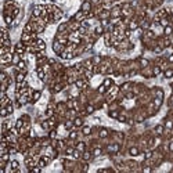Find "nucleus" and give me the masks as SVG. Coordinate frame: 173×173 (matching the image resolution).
Masks as SVG:
<instances>
[{"instance_id":"obj_1","label":"nucleus","mask_w":173,"mask_h":173,"mask_svg":"<svg viewBox=\"0 0 173 173\" xmlns=\"http://www.w3.org/2000/svg\"><path fill=\"white\" fill-rule=\"evenodd\" d=\"M109 136H111V132L108 127H98L97 129V137L100 140H107Z\"/></svg>"},{"instance_id":"obj_2","label":"nucleus","mask_w":173,"mask_h":173,"mask_svg":"<svg viewBox=\"0 0 173 173\" xmlns=\"http://www.w3.org/2000/svg\"><path fill=\"white\" fill-rule=\"evenodd\" d=\"M13 49H14V51H15V53L21 54V56H22V58L25 60V54H26V44H24V43L20 40V42H18V43L15 44V46L13 47Z\"/></svg>"},{"instance_id":"obj_3","label":"nucleus","mask_w":173,"mask_h":173,"mask_svg":"<svg viewBox=\"0 0 173 173\" xmlns=\"http://www.w3.org/2000/svg\"><path fill=\"white\" fill-rule=\"evenodd\" d=\"M93 7H94V6H93V3L90 2V0H83L82 4H80V10L86 14V17H87V14L93 10Z\"/></svg>"},{"instance_id":"obj_4","label":"nucleus","mask_w":173,"mask_h":173,"mask_svg":"<svg viewBox=\"0 0 173 173\" xmlns=\"http://www.w3.org/2000/svg\"><path fill=\"white\" fill-rule=\"evenodd\" d=\"M64 50H65V46H64V44H61V43H60L57 39H54V42H53V51L56 53L57 56H60V54H61Z\"/></svg>"},{"instance_id":"obj_5","label":"nucleus","mask_w":173,"mask_h":173,"mask_svg":"<svg viewBox=\"0 0 173 173\" xmlns=\"http://www.w3.org/2000/svg\"><path fill=\"white\" fill-rule=\"evenodd\" d=\"M141 152H143V150H141L139 145H130V147L127 148V154H129L130 157H133V158L134 157H139Z\"/></svg>"},{"instance_id":"obj_6","label":"nucleus","mask_w":173,"mask_h":173,"mask_svg":"<svg viewBox=\"0 0 173 173\" xmlns=\"http://www.w3.org/2000/svg\"><path fill=\"white\" fill-rule=\"evenodd\" d=\"M44 13V4H36L32 8V15L33 17H42Z\"/></svg>"},{"instance_id":"obj_7","label":"nucleus","mask_w":173,"mask_h":173,"mask_svg":"<svg viewBox=\"0 0 173 173\" xmlns=\"http://www.w3.org/2000/svg\"><path fill=\"white\" fill-rule=\"evenodd\" d=\"M51 15V20H53V24L54 22H58L60 20H61L62 17H64V13H62V10L60 8V7H57L56 10H54V13L50 14Z\"/></svg>"},{"instance_id":"obj_8","label":"nucleus","mask_w":173,"mask_h":173,"mask_svg":"<svg viewBox=\"0 0 173 173\" xmlns=\"http://www.w3.org/2000/svg\"><path fill=\"white\" fill-rule=\"evenodd\" d=\"M119 17H122L121 4H115L111 7V18H119Z\"/></svg>"},{"instance_id":"obj_9","label":"nucleus","mask_w":173,"mask_h":173,"mask_svg":"<svg viewBox=\"0 0 173 173\" xmlns=\"http://www.w3.org/2000/svg\"><path fill=\"white\" fill-rule=\"evenodd\" d=\"M139 73H140L141 76H144V78H147V79L154 78V73H152V65L147 67V68H141Z\"/></svg>"},{"instance_id":"obj_10","label":"nucleus","mask_w":173,"mask_h":173,"mask_svg":"<svg viewBox=\"0 0 173 173\" xmlns=\"http://www.w3.org/2000/svg\"><path fill=\"white\" fill-rule=\"evenodd\" d=\"M26 75H28V71H17L15 72V83H20V82H25L26 80Z\"/></svg>"},{"instance_id":"obj_11","label":"nucleus","mask_w":173,"mask_h":173,"mask_svg":"<svg viewBox=\"0 0 173 173\" xmlns=\"http://www.w3.org/2000/svg\"><path fill=\"white\" fill-rule=\"evenodd\" d=\"M152 134L154 136H161L162 137L163 134H165V126L163 125H155L154 126V129H152Z\"/></svg>"},{"instance_id":"obj_12","label":"nucleus","mask_w":173,"mask_h":173,"mask_svg":"<svg viewBox=\"0 0 173 173\" xmlns=\"http://www.w3.org/2000/svg\"><path fill=\"white\" fill-rule=\"evenodd\" d=\"M93 151L92 150H85L83 152H82V158H80V161H85V162H90V161L93 159Z\"/></svg>"},{"instance_id":"obj_13","label":"nucleus","mask_w":173,"mask_h":173,"mask_svg":"<svg viewBox=\"0 0 173 173\" xmlns=\"http://www.w3.org/2000/svg\"><path fill=\"white\" fill-rule=\"evenodd\" d=\"M93 33L96 35V38H100V36H104L105 33V28L103 25H100V22L94 26V29H93Z\"/></svg>"},{"instance_id":"obj_14","label":"nucleus","mask_w":173,"mask_h":173,"mask_svg":"<svg viewBox=\"0 0 173 173\" xmlns=\"http://www.w3.org/2000/svg\"><path fill=\"white\" fill-rule=\"evenodd\" d=\"M14 18L15 17L13 15V14H3V20H4V24H6V26H11L14 25Z\"/></svg>"},{"instance_id":"obj_15","label":"nucleus","mask_w":173,"mask_h":173,"mask_svg":"<svg viewBox=\"0 0 173 173\" xmlns=\"http://www.w3.org/2000/svg\"><path fill=\"white\" fill-rule=\"evenodd\" d=\"M68 26H69V32H72V31H78L79 28H80V22L75 21L73 18H71V20L68 21Z\"/></svg>"},{"instance_id":"obj_16","label":"nucleus","mask_w":173,"mask_h":173,"mask_svg":"<svg viewBox=\"0 0 173 173\" xmlns=\"http://www.w3.org/2000/svg\"><path fill=\"white\" fill-rule=\"evenodd\" d=\"M80 133L83 134V136H92L93 134V127L92 126H89V125H83V126L80 127Z\"/></svg>"},{"instance_id":"obj_17","label":"nucleus","mask_w":173,"mask_h":173,"mask_svg":"<svg viewBox=\"0 0 173 173\" xmlns=\"http://www.w3.org/2000/svg\"><path fill=\"white\" fill-rule=\"evenodd\" d=\"M132 89H133V83H132V82H125V83L121 85V93L125 94V93L130 92Z\"/></svg>"},{"instance_id":"obj_18","label":"nucleus","mask_w":173,"mask_h":173,"mask_svg":"<svg viewBox=\"0 0 173 173\" xmlns=\"http://www.w3.org/2000/svg\"><path fill=\"white\" fill-rule=\"evenodd\" d=\"M127 28H129L130 31H133V32H134V31H137L139 28H140V24H139V21L133 17V18L130 20V22L127 24Z\"/></svg>"},{"instance_id":"obj_19","label":"nucleus","mask_w":173,"mask_h":173,"mask_svg":"<svg viewBox=\"0 0 173 173\" xmlns=\"http://www.w3.org/2000/svg\"><path fill=\"white\" fill-rule=\"evenodd\" d=\"M58 57H61L62 60H72V58H75V53L73 51H68V50H64V51L60 54Z\"/></svg>"},{"instance_id":"obj_20","label":"nucleus","mask_w":173,"mask_h":173,"mask_svg":"<svg viewBox=\"0 0 173 173\" xmlns=\"http://www.w3.org/2000/svg\"><path fill=\"white\" fill-rule=\"evenodd\" d=\"M73 125H75L76 129H80V127L85 125V119H83V116H80V115H76V116L73 118Z\"/></svg>"},{"instance_id":"obj_21","label":"nucleus","mask_w":173,"mask_h":173,"mask_svg":"<svg viewBox=\"0 0 173 173\" xmlns=\"http://www.w3.org/2000/svg\"><path fill=\"white\" fill-rule=\"evenodd\" d=\"M8 103H11V98L7 96V93H2V96H0V107H6Z\"/></svg>"},{"instance_id":"obj_22","label":"nucleus","mask_w":173,"mask_h":173,"mask_svg":"<svg viewBox=\"0 0 173 173\" xmlns=\"http://www.w3.org/2000/svg\"><path fill=\"white\" fill-rule=\"evenodd\" d=\"M72 18H73V20H75V21H78V22H80V24H82V22H83V21L86 20V18H87V17H86V14L83 13V11H82V10H79L78 13L75 14V15L72 17Z\"/></svg>"},{"instance_id":"obj_23","label":"nucleus","mask_w":173,"mask_h":173,"mask_svg":"<svg viewBox=\"0 0 173 173\" xmlns=\"http://www.w3.org/2000/svg\"><path fill=\"white\" fill-rule=\"evenodd\" d=\"M83 107H85V111H86V114H87V115H92L93 112H94L96 109H97V108H96V105L93 104L92 101H89L87 104H85Z\"/></svg>"},{"instance_id":"obj_24","label":"nucleus","mask_w":173,"mask_h":173,"mask_svg":"<svg viewBox=\"0 0 173 173\" xmlns=\"http://www.w3.org/2000/svg\"><path fill=\"white\" fill-rule=\"evenodd\" d=\"M57 33H69L68 22H62V24H60L58 28H57Z\"/></svg>"},{"instance_id":"obj_25","label":"nucleus","mask_w":173,"mask_h":173,"mask_svg":"<svg viewBox=\"0 0 173 173\" xmlns=\"http://www.w3.org/2000/svg\"><path fill=\"white\" fill-rule=\"evenodd\" d=\"M92 151H93V157L94 158H97V157H100V155H103V152H104V148L98 144V145H94V147L92 148Z\"/></svg>"},{"instance_id":"obj_26","label":"nucleus","mask_w":173,"mask_h":173,"mask_svg":"<svg viewBox=\"0 0 173 173\" xmlns=\"http://www.w3.org/2000/svg\"><path fill=\"white\" fill-rule=\"evenodd\" d=\"M40 97H42V92H40V90H33L32 96H31V103L35 104L36 101H39L40 100Z\"/></svg>"},{"instance_id":"obj_27","label":"nucleus","mask_w":173,"mask_h":173,"mask_svg":"<svg viewBox=\"0 0 173 173\" xmlns=\"http://www.w3.org/2000/svg\"><path fill=\"white\" fill-rule=\"evenodd\" d=\"M163 126H165V130H172V129H173V118H170V116L165 118V121H163Z\"/></svg>"},{"instance_id":"obj_28","label":"nucleus","mask_w":173,"mask_h":173,"mask_svg":"<svg viewBox=\"0 0 173 173\" xmlns=\"http://www.w3.org/2000/svg\"><path fill=\"white\" fill-rule=\"evenodd\" d=\"M78 136H79V132H78V129H76V127L68 132V139H69V140L78 141Z\"/></svg>"},{"instance_id":"obj_29","label":"nucleus","mask_w":173,"mask_h":173,"mask_svg":"<svg viewBox=\"0 0 173 173\" xmlns=\"http://www.w3.org/2000/svg\"><path fill=\"white\" fill-rule=\"evenodd\" d=\"M17 69H18V71H28V62H26V60H21L20 62H18V64H17Z\"/></svg>"},{"instance_id":"obj_30","label":"nucleus","mask_w":173,"mask_h":173,"mask_svg":"<svg viewBox=\"0 0 173 173\" xmlns=\"http://www.w3.org/2000/svg\"><path fill=\"white\" fill-rule=\"evenodd\" d=\"M137 62H139V65H140V69H141V68H147V67L151 65V64H150V60L144 58V57H140V58L137 60Z\"/></svg>"},{"instance_id":"obj_31","label":"nucleus","mask_w":173,"mask_h":173,"mask_svg":"<svg viewBox=\"0 0 173 173\" xmlns=\"http://www.w3.org/2000/svg\"><path fill=\"white\" fill-rule=\"evenodd\" d=\"M35 44L39 50H46V42H44L42 38H38V39L35 40Z\"/></svg>"},{"instance_id":"obj_32","label":"nucleus","mask_w":173,"mask_h":173,"mask_svg":"<svg viewBox=\"0 0 173 173\" xmlns=\"http://www.w3.org/2000/svg\"><path fill=\"white\" fill-rule=\"evenodd\" d=\"M143 155H144V159H145V161L152 159V157H154V151H152V148H145V150L143 151Z\"/></svg>"},{"instance_id":"obj_33","label":"nucleus","mask_w":173,"mask_h":173,"mask_svg":"<svg viewBox=\"0 0 173 173\" xmlns=\"http://www.w3.org/2000/svg\"><path fill=\"white\" fill-rule=\"evenodd\" d=\"M119 114H121V109H119V108H116V109H109V111H108V116L111 118V119H118Z\"/></svg>"},{"instance_id":"obj_34","label":"nucleus","mask_w":173,"mask_h":173,"mask_svg":"<svg viewBox=\"0 0 173 173\" xmlns=\"http://www.w3.org/2000/svg\"><path fill=\"white\" fill-rule=\"evenodd\" d=\"M75 148H78L79 151H82V152H83V151L85 150H87V144L85 143V141H80V140H78L75 143Z\"/></svg>"},{"instance_id":"obj_35","label":"nucleus","mask_w":173,"mask_h":173,"mask_svg":"<svg viewBox=\"0 0 173 173\" xmlns=\"http://www.w3.org/2000/svg\"><path fill=\"white\" fill-rule=\"evenodd\" d=\"M112 134H114V140L118 141V143H121V141L125 140V134L122 132H114Z\"/></svg>"},{"instance_id":"obj_36","label":"nucleus","mask_w":173,"mask_h":173,"mask_svg":"<svg viewBox=\"0 0 173 173\" xmlns=\"http://www.w3.org/2000/svg\"><path fill=\"white\" fill-rule=\"evenodd\" d=\"M10 39V33H8V29H7V26H3L2 28V39L0 42H3V40H7Z\"/></svg>"},{"instance_id":"obj_37","label":"nucleus","mask_w":173,"mask_h":173,"mask_svg":"<svg viewBox=\"0 0 173 173\" xmlns=\"http://www.w3.org/2000/svg\"><path fill=\"white\" fill-rule=\"evenodd\" d=\"M103 85H104L107 89H109V87H112V86L115 85V82H114V79H112V78L108 76V78H105L104 80H103Z\"/></svg>"},{"instance_id":"obj_38","label":"nucleus","mask_w":173,"mask_h":173,"mask_svg":"<svg viewBox=\"0 0 173 173\" xmlns=\"http://www.w3.org/2000/svg\"><path fill=\"white\" fill-rule=\"evenodd\" d=\"M129 116H130V115L126 114V112H121V114H119V116H118L116 121H118V122H121V123H126V122H127V118H129Z\"/></svg>"},{"instance_id":"obj_39","label":"nucleus","mask_w":173,"mask_h":173,"mask_svg":"<svg viewBox=\"0 0 173 173\" xmlns=\"http://www.w3.org/2000/svg\"><path fill=\"white\" fill-rule=\"evenodd\" d=\"M163 76H165V79H170L173 78V67H169V68H166L165 71L162 72Z\"/></svg>"},{"instance_id":"obj_40","label":"nucleus","mask_w":173,"mask_h":173,"mask_svg":"<svg viewBox=\"0 0 173 173\" xmlns=\"http://www.w3.org/2000/svg\"><path fill=\"white\" fill-rule=\"evenodd\" d=\"M151 101H152V104L155 105V107L158 108V109H159L161 107H162V103H163V98H159V97H152V100H151Z\"/></svg>"},{"instance_id":"obj_41","label":"nucleus","mask_w":173,"mask_h":173,"mask_svg":"<svg viewBox=\"0 0 173 173\" xmlns=\"http://www.w3.org/2000/svg\"><path fill=\"white\" fill-rule=\"evenodd\" d=\"M162 72H163L162 68H161L158 64H154V65H152V73H154V76H159Z\"/></svg>"},{"instance_id":"obj_42","label":"nucleus","mask_w":173,"mask_h":173,"mask_svg":"<svg viewBox=\"0 0 173 173\" xmlns=\"http://www.w3.org/2000/svg\"><path fill=\"white\" fill-rule=\"evenodd\" d=\"M82 62H83V67H85L86 69H92V71H93V67H94V64H93L92 58H87V60H85V61H82Z\"/></svg>"},{"instance_id":"obj_43","label":"nucleus","mask_w":173,"mask_h":173,"mask_svg":"<svg viewBox=\"0 0 173 173\" xmlns=\"http://www.w3.org/2000/svg\"><path fill=\"white\" fill-rule=\"evenodd\" d=\"M172 33H173V26H172V24L163 28V36H170Z\"/></svg>"},{"instance_id":"obj_44","label":"nucleus","mask_w":173,"mask_h":173,"mask_svg":"<svg viewBox=\"0 0 173 173\" xmlns=\"http://www.w3.org/2000/svg\"><path fill=\"white\" fill-rule=\"evenodd\" d=\"M21 60H22V56L14 51V54H13V65H17V64H18Z\"/></svg>"},{"instance_id":"obj_45","label":"nucleus","mask_w":173,"mask_h":173,"mask_svg":"<svg viewBox=\"0 0 173 173\" xmlns=\"http://www.w3.org/2000/svg\"><path fill=\"white\" fill-rule=\"evenodd\" d=\"M159 25L162 26V28H165V26L170 25V20L168 18V17H163V18H161L159 20Z\"/></svg>"},{"instance_id":"obj_46","label":"nucleus","mask_w":173,"mask_h":173,"mask_svg":"<svg viewBox=\"0 0 173 173\" xmlns=\"http://www.w3.org/2000/svg\"><path fill=\"white\" fill-rule=\"evenodd\" d=\"M107 90H108V89H107V87H105V86H104V85H103V83H101V85H100V86H98V87H97V89H96V92H97V93H98V94H103V96H104V94H105V93H107Z\"/></svg>"},{"instance_id":"obj_47","label":"nucleus","mask_w":173,"mask_h":173,"mask_svg":"<svg viewBox=\"0 0 173 173\" xmlns=\"http://www.w3.org/2000/svg\"><path fill=\"white\" fill-rule=\"evenodd\" d=\"M47 133H49L47 136H49L51 140L53 139H57V136H58V130H57V129H51V130H49Z\"/></svg>"},{"instance_id":"obj_48","label":"nucleus","mask_w":173,"mask_h":173,"mask_svg":"<svg viewBox=\"0 0 173 173\" xmlns=\"http://www.w3.org/2000/svg\"><path fill=\"white\" fill-rule=\"evenodd\" d=\"M92 61H93V64H94V65H100V64H101V61H103V57L101 56H93L92 57Z\"/></svg>"},{"instance_id":"obj_49","label":"nucleus","mask_w":173,"mask_h":173,"mask_svg":"<svg viewBox=\"0 0 173 173\" xmlns=\"http://www.w3.org/2000/svg\"><path fill=\"white\" fill-rule=\"evenodd\" d=\"M0 116L3 118V119H6L8 116V111H7L6 107H0Z\"/></svg>"},{"instance_id":"obj_50","label":"nucleus","mask_w":173,"mask_h":173,"mask_svg":"<svg viewBox=\"0 0 173 173\" xmlns=\"http://www.w3.org/2000/svg\"><path fill=\"white\" fill-rule=\"evenodd\" d=\"M8 163H10L11 169H20V162H18L17 159H11Z\"/></svg>"},{"instance_id":"obj_51","label":"nucleus","mask_w":173,"mask_h":173,"mask_svg":"<svg viewBox=\"0 0 173 173\" xmlns=\"http://www.w3.org/2000/svg\"><path fill=\"white\" fill-rule=\"evenodd\" d=\"M163 50H165L163 47H161V46H158V44H155V47L152 49V53H154V54H158V56H159V54H162Z\"/></svg>"},{"instance_id":"obj_52","label":"nucleus","mask_w":173,"mask_h":173,"mask_svg":"<svg viewBox=\"0 0 173 173\" xmlns=\"http://www.w3.org/2000/svg\"><path fill=\"white\" fill-rule=\"evenodd\" d=\"M6 108H7V111H8V115H13V112H14V104H13V101L11 103H8V104L6 105Z\"/></svg>"},{"instance_id":"obj_53","label":"nucleus","mask_w":173,"mask_h":173,"mask_svg":"<svg viewBox=\"0 0 173 173\" xmlns=\"http://www.w3.org/2000/svg\"><path fill=\"white\" fill-rule=\"evenodd\" d=\"M72 157L75 158V159H80L82 158V151H79L78 148H75V151H73V154H72Z\"/></svg>"},{"instance_id":"obj_54","label":"nucleus","mask_w":173,"mask_h":173,"mask_svg":"<svg viewBox=\"0 0 173 173\" xmlns=\"http://www.w3.org/2000/svg\"><path fill=\"white\" fill-rule=\"evenodd\" d=\"M42 169H43V168H40L39 165H36V166H33L32 169L29 170V172H31V173H40V172H42Z\"/></svg>"},{"instance_id":"obj_55","label":"nucleus","mask_w":173,"mask_h":173,"mask_svg":"<svg viewBox=\"0 0 173 173\" xmlns=\"http://www.w3.org/2000/svg\"><path fill=\"white\" fill-rule=\"evenodd\" d=\"M20 11H21V8H20V7H15V8H14V10H13V13H11V14H13V15L17 18V17L20 15Z\"/></svg>"},{"instance_id":"obj_56","label":"nucleus","mask_w":173,"mask_h":173,"mask_svg":"<svg viewBox=\"0 0 173 173\" xmlns=\"http://www.w3.org/2000/svg\"><path fill=\"white\" fill-rule=\"evenodd\" d=\"M168 105H169V109H172L173 108V94L169 97V100H168Z\"/></svg>"},{"instance_id":"obj_57","label":"nucleus","mask_w":173,"mask_h":173,"mask_svg":"<svg viewBox=\"0 0 173 173\" xmlns=\"http://www.w3.org/2000/svg\"><path fill=\"white\" fill-rule=\"evenodd\" d=\"M21 118H22V119H24V122H31V116H29V115H28V114H24Z\"/></svg>"},{"instance_id":"obj_58","label":"nucleus","mask_w":173,"mask_h":173,"mask_svg":"<svg viewBox=\"0 0 173 173\" xmlns=\"http://www.w3.org/2000/svg\"><path fill=\"white\" fill-rule=\"evenodd\" d=\"M166 61L169 62V64H173V54H170V56L166 57Z\"/></svg>"},{"instance_id":"obj_59","label":"nucleus","mask_w":173,"mask_h":173,"mask_svg":"<svg viewBox=\"0 0 173 173\" xmlns=\"http://www.w3.org/2000/svg\"><path fill=\"white\" fill-rule=\"evenodd\" d=\"M93 3V6H97V4H101V0H90Z\"/></svg>"},{"instance_id":"obj_60","label":"nucleus","mask_w":173,"mask_h":173,"mask_svg":"<svg viewBox=\"0 0 173 173\" xmlns=\"http://www.w3.org/2000/svg\"><path fill=\"white\" fill-rule=\"evenodd\" d=\"M170 89H172V92H173V83H172V85H170Z\"/></svg>"},{"instance_id":"obj_61","label":"nucleus","mask_w":173,"mask_h":173,"mask_svg":"<svg viewBox=\"0 0 173 173\" xmlns=\"http://www.w3.org/2000/svg\"><path fill=\"white\" fill-rule=\"evenodd\" d=\"M172 172H173V165H172Z\"/></svg>"},{"instance_id":"obj_62","label":"nucleus","mask_w":173,"mask_h":173,"mask_svg":"<svg viewBox=\"0 0 173 173\" xmlns=\"http://www.w3.org/2000/svg\"><path fill=\"white\" fill-rule=\"evenodd\" d=\"M154 2H155V0H154Z\"/></svg>"}]
</instances>
